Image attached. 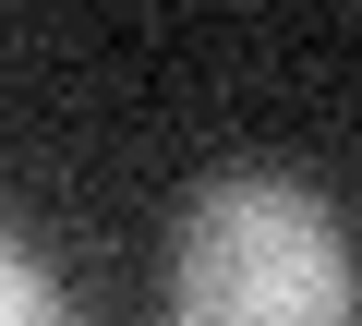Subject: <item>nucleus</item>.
I'll list each match as a JSON object with an SVG mask.
<instances>
[{"instance_id": "nucleus-1", "label": "nucleus", "mask_w": 362, "mask_h": 326, "mask_svg": "<svg viewBox=\"0 0 362 326\" xmlns=\"http://www.w3.org/2000/svg\"><path fill=\"white\" fill-rule=\"evenodd\" d=\"M169 326H362V254L302 170H218L169 230Z\"/></svg>"}, {"instance_id": "nucleus-2", "label": "nucleus", "mask_w": 362, "mask_h": 326, "mask_svg": "<svg viewBox=\"0 0 362 326\" xmlns=\"http://www.w3.org/2000/svg\"><path fill=\"white\" fill-rule=\"evenodd\" d=\"M0 326H73V302H61V278L0 230Z\"/></svg>"}]
</instances>
